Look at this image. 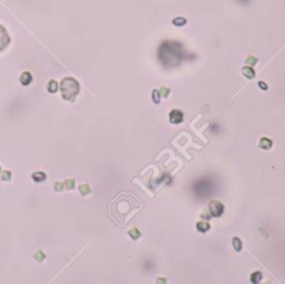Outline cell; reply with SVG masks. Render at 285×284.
<instances>
[{
	"instance_id": "cb8c5ba5",
	"label": "cell",
	"mask_w": 285,
	"mask_h": 284,
	"mask_svg": "<svg viewBox=\"0 0 285 284\" xmlns=\"http://www.w3.org/2000/svg\"><path fill=\"white\" fill-rule=\"evenodd\" d=\"M0 171H1V169H0Z\"/></svg>"
},
{
	"instance_id": "7c38bea8",
	"label": "cell",
	"mask_w": 285,
	"mask_h": 284,
	"mask_svg": "<svg viewBox=\"0 0 285 284\" xmlns=\"http://www.w3.org/2000/svg\"><path fill=\"white\" fill-rule=\"evenodd\" d=\"M186 21L187 20L184 17H177V18H175L173 20V23L175 26H177V27H182V26H184L186 23Z\"/></svg>"
},
{
	"instance_id": "ba28073f",
	"label": "cell",
	"mask_w": 285,
	"mask_h": 284,
	"mask_svg": "<svg viewBox=\"0 0 285 284\" xmlns=\"http://www.w3.org/2000/svg\"><path fill=\"white\" fill-rule=\"evenodd\" d=\"M31 177H32V180L35 181V182H43L45 180H46V174L42 172H37V173H33L32 175H31Z\"/></svg>"
},
{
	"instance_id": "2e32d148",
	"label": "cell",
	"mask_w": 285,
	"mask_h": 284,
	"mask_svg": "<svg viewBox=\"0 0 285 284\" xmlns=\"http://www.w3.org/2000/svg\"><path fill=\"white\" fill-rule=\"evenodd\" d=\"M245 62H246L247 65H250V66L252 67V66H254L255 64L257 62V58H256V57H254V56H248Z\"/></svg>"
},
{
	"instance_id": "5bb4252c",
	"label": "cell",
	"mask_w": 285,
	"mask_h": 284,
	"mask_svg": "<svg viewBox=\"0 0 285 284\" xmlns=\"http://www.w3.org/2000/svg\"><path fill=\"white\" fill-rule=\"evenodd\" d=\"M57 88H58L57 81H55V80L49 81V84H48V90H49V92H56V91H57Z\"/></svg>"
},
{
	"instance_id": "4fadbf2b",
	"label": "cell",
	"mask_w": 285,
	"mask_h": 284,
	"mask_svg": "<svg viewBox=\"0 0 285 284\" xmlns=\"http://www.w3.org/2000/svg\"><path fill=\"white\" fill-rule=\"evenodd\" d=\"M128 233H129V236L132 237V240H135V241H136L137 238H139V237H140V232H139L137 228H132Z\"/></svg>"
},
{
	"instance_id": "7a4b0ae2",
	"label": "cell",
	"mask_w": 285,
	"mask_h": 284,
	"mask_svg": "<svg viewBox=\"0 0 285 284\" xmlns=\"http://www.w3.org/2000/svg\"><path fill=\"white\" fill-rule=\"evenodd\" d=\"M209 213L215 217L222 216V214L224 213V205L218 201H212L209 203Z\"/></svg>"
},
{
	"instance_id": "3957f363",
	"label": "cell",
	"mask_w": 285,
	"mask_h": 284,
	"mask_svg": "<svg viewBox=\"0 0 285 284\" xmlns=\"http://www.w3.org/2000/svg\"><path fill=\"white\" fill-rule=\"evenodd\" d=\"M10 44V37L8 31L3 26L0 25V51L5 50Z\"/></svg>"
},
{
	"instance_id": "e0dca14e",
	"label": "cell",
	"mask_w": 285,
	"mask_h": 284,
	"mask_svg": "<svg viewBox=\"0 0 285 284\" xmlns=\"http://www.w3.org/2000/svg\"><path fill=\"white\" fill-rule=\"evenodd\" d=\"M153 100L154 102H156V104H158V102H161V94H159V90H155L153 91Z\"/></svg>"
},
{
	"instance_id": "8fae6325",
	"label": "cell",
	"mask_w": 285,
	"mask_h": 284,
	"mask_svg": "<svg viewBox=\"0 0 285 284\" xmlns=\"http://www.w3.org/2000/svg\"><path fill=\"white\" fill-rule=\"evenodd\" d=\"M261 280H262V273H261V272H255V273H253L252 274V276H251V281H252L253 283H260Z\"/></svg>"
},
{
	"instance_id": "9c48e42d",
	"label": "cell",
	"mask_w": 285,
	"mask_h": 284,
	"mask_svg": "<svg viewBox=\"0 0 285 284\" xmlns=\"http://www.w3.org/2000/svg\"><path fill=\"white\" fill-rule=\"evenodd\" d=\"M242 71H243V75H244L246 78H248V79L253 78L255 76V71L252 67H244V68L242 69Z\"/></svg>"
},
{
	"instance_id": "9a60e30c",
	"label": "cell",
	"mask_w": 285,
	"mask_h": 284,
	"mask_svg": "<svg viewBox=\"0 0 285 284\" xmlns=\"http://www.w3.org/2000/svg\"><path fill=\"white\" fill-rule=\"evenodd\" d=\"M79 191H80L82 195H87V194L90 193V187L87 184H84V185L79 186Z\"/></svg>"
},
{
	"instance_id": "52a82bcc",
	"label": "cell",
	"mask_w": 285,
	"mask_h": 284,
	"mask_svg": "<svg viewBox=\"0 0 285 284\" xmlns=\"http://www.w3.org/2000/svg\"><path fill=\"white\" fill-rule=\"evenodd\" d=\"M272 145H273V143L268 138H262L260 141V147L263 148V149H270L272 147Z\"/></svg>"
},
{
	"instance_id": "d6986e66",
	"label": "cell",
	"mask_w": 285,
	"mask_h": 284,
	"mask_svg": "<svg viewBox=\"0 0 285 284\" xmlns=\"http://www.w3.org/2000/svg\"><path fill=\"white\" fill-rule=\"evenodd\" d=\"M169 91L171 90H169L168 88H166V87H162V88H161V90H159V94H161V96H162V97H165V98H166V97L168 96Z\"/></svg>"
},
{
	"instance_id": "ac0fdd59",
	"label": "cell",
	"mask_w": 285,
	"mask_h": 284,
	"mask_svg": "<svg viewBox=\"0 0 285 284\" xmlns=\"http://www.w3.org/2000/svg\"><path fill=\"white\" fill-rule=\"evenodd\" d=\"M65 185H66V188L67 190H72L74 188V185H75V181L72 180V178H69V180H67L66 182H65Z\"/></svg>"
},
{
	"instance_id": "6da1fadb",
	"label": "cell",
	"mask_w": 285,
	"mask_h": 284,
	"mask_svg": "<svg viewBox=\"0 0 285 284\" xmlns=\"http://www.w3.org/2000/svg\"><path fill=\"white\" fill-rule=\"evenodd\" d=\"M80 85L79 82L72 77H65L60 82L61 96L65 100L74 102L76 96L79 94Z\"/></svg>"
},
{
	"instance_id": "ffe728a7",
	"label": "cell",
	"mask_w": 285,
	"mask_h": 284,
	"mask_svg": "<svg viewBox=\"0 0 285 284\" xmlns=\"http://www.w3.org/2000/svg\"><path fill=\"white\" fill-rule=\"evenodd\" d=\"M45 257H46V256H45V254H43L42 251H38L37 253L35 254V259H36V260H38V261H42Z\"/></svg>"
},
{
	"instance_id": "30bf717a",
	"label": "cell",
	"mask_w": 285,
	"mask_h": 284,
	"mask_svg": "<svg viewBox=\"0 0 285 284\" xmlns=\"http://www.w3.org/2000/svg\"><path fill=\"white\" fill-rule=\"evenodd\" d=\"M232 242H233V246H234L235 251H236V252H240V251L242 250V242H241V240H240L238 237H234V238L232 240Z\"/></svg>"
},
{
	"instance_id": "277c9868",
	"label": "cell",
	"mask_w": 285,
	"mask_h": 284,
	"mask_svg": "<svg viewBox=\"0 0 285 284\" xmlns=\"http://www.w3.org/2000/svg\"><path fill=\"white\" fill-rule=\"evenodd\" d=\"M184 119V114L178 109H174L169 113V122L172 124H179Z\"/></svg>"
},
{
	"instance_id": "7402d4cb",
	"label": "cell",
	"mask_w": 285,
	"mask_h": 284,
	"mask_svg": "<svg viewBox=\"0 0 285 284\" xmlns=\"http://www.w3.org/2000/svg\"><path fill=\"white\" fill-rule=\"evenodd\" d=\"M258 86H260V88H262V89H264V90L267 89V85H266L265 82H263V81H260V82H258Z\"/></svg>"
},
{
	"instance_id": "5b68a950",
	"label": "cell",
	"mask_w": 285,
	"mask_h": 284,
	"mask_svg": "<svg viewBox=\"0 0 285 284\" xmlns=\"http://www.w3.org/2000/svg\"><path fill=\"white\" fill-rule=\"evenodd\" d=\"M31 81H32V76L29 71H25L22 72V75L20 76V82L23 85V86H27L29 85Z\"/></svg>"
},
{
	"instance_id": "44dd1931",
	"label": "cell",
	"mask_w": 285,
	"mask_h": 284,
	"mask_svg": "<svg viewBox=\"0 0 285 284\" xmlns=\"http://www.w3.org/2000/svg\"><path fill=\"white\" fill-rule=\"evenodd\" d=\"M10 177H11V173L10 172L6 171V172L2 173V176H1L2 181H10Z\"/></svg>"
},
{
	"instance_id": "8992f818",
	"label": "cell",
	"mask_w": 285,
	"mask_h": 284,
	"mask_svg": "<svg viewBox=\"0 0 285 284\" xmlns=\"http://www.w3.org/2000/svg\"><path fill=\"white\" fill-rule=\"evenodd\" d=\"M196 227H197V230L199 231V232H202V233H205V232H207L208 230H209V224L207 223V222H202V221H199L198 223L196 224Z\"/></svg>"
},
{
	"instance_id": "603a6c76",
	"label": "cell",
	"mask_w": 285,
	"mask_h": 284,
	"mask_svg": "<svg viewBox=\"0 0 285 284\" xmlns=\"http://www.w3.org/2000/svg\"><path fill=\"white\" fill-rule=\"evenodd\" d=\"M61 183H56V191H61Z\"/></svg>"
}]
</instances>
